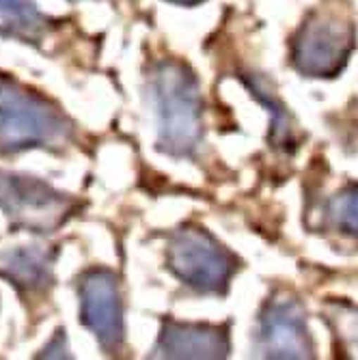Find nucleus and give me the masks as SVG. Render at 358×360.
<instances>
[{"instance_id":"7","label":"nucleus","mask_w":358,"mask_h":360,"mask_svg":"<svg viewBox=\"0 0 358 360\" xmlns=\"http://www.w3.org/2000/svg\"><path fill=\"white\" fill-rule=\"evenodd\" d=\"M257 349L266 358H311L313 343L305 309L294 298H274L266 304L257 328Z\"/></svg>"},{"instance_id":"2","label":"nucleus","mask_w":358,"mask_h":360,"mask_svg":"<svg viewBox=\"0 0 358 360\" xmlns=\"http://www.w3.org/2000/svg\"><path fill=\"white\" fill-rule=\"evenodd\" d=\"M68 132V121L46 97L0 76V153L50 147Z\"/></svg>"},{"instance_id":"11","label":"nucleus","mask_w":358,"mask_h":360,"mask_svg":"<svg viewBox=\"0 0 358 360\" xmlns=\"http://www.w3.org/2000/svg\"><path fill=\"white\" fill-rule=\"evenodd\" d=\"M328 218L339 233L358 242V186L339 192L328 205Z\"/></svg>"},{"instance_id":"1","label":"nucleus","mask_w":358,"mask_h":360,"mask_svg":"<svg viewBox=\"0 0 358 360\" xmlns=\"http://www.w3.org/2000/svg\"><path fill=\"white\" fill-rule=\"evenodd\" d=\"M158 117V149L175 158L197 151L203 134V102L194 74L177 60H162L151 76Z\"/></svg>"},{"instance_id":"12","label":"nucleus","mask_w":358,"mask_h":360,"mask_svg":"<svg viewBox=\"0 0 358 360\" xmlns=\"http://www.w3.org/2000/svg\"><path fill=\"white\" fill-rule=\"evenodd\" d=\"M171 3H177V5H186V7H190V5L201 3V0H171Z\"/></svg>"},{"instance_id":"6","label":"nucleus","mask_w":358,"mask_h":360,"mask_svg":"<svg viewBox=\"0 0 358 360\" xmlns=\"http://www.w3.org/2000/svg\"><path fill=\"white\" fill-rule=\"evenodd\" d=\"M80 319L106 352L123 343V302L117 276L110 270L95 268L82 274L80 285Z\"/></svg>"},{"instance_id":"8","label":"nucleus","mask_w":358,"mask_h":360,"mask_svg":"<svg viewBox=\"0 0 358 360\" xmlns=\"http://www.w3.org/2000/svg\"><path fill=\"white\" fill-rule=\"evenodd\" d=\"M229 337L218 326L169 321L155 343V358H224Z\"/></svg>"},{"instance_id":"3","label":"nucleus","mask_w":358,"mask_h":360,"mask_svg":"<svg viewBox=\"0 0 358 360\" xmlns=\"http://www.w3.org/2000/svg\"><path fill=\"white\" fill-rule=\"evenodd\" d=\"M169 270L199 293H224L236 272V257L205 229L184 226L167 248Z\"/></svg>"},{"instance_id":"10","label":"nucleus","mask_w":358,"mask_h":360,"mask_svg":"<svg viewBox=\"0 0 358 360\" xmlns=\"http://www.w3.org/2000/svg\"><path fill=\"white\" fill-rule=\"evenodd\" d=\"M46 24L32 0H0V37L35 44L46 32Z\"/></svg>"},{"instance_id":"4","label":"nucleus","mask_w":358,"mask_h":360,"mask_svg":"<svg viewBox=\"0 0 358 360\" xmlns=\"http://www.w3.org/2000/svg\"><path fill=\"white\" fill-rule=\"evenodd\" d=\"M354 50V26L335 9H319L296 32L291 63L307 78L337 76Z\"/></svg>"},{"instance_id":"9","label":"nucleus","mask_w":358,"mask_h":360,"mask_svg":"<svg viewBox=\"0 0 358 360\" xmlns=\"http://www.w3.org/2000/svg\"><path fill=\"white\" fill-rule=\"evenodd\" d=\"M0 278L18 291H39L50 281V259L44 250L18 246L0 252Z\"/></svg>"},{"instance_id":"5","label":"nucleus","mask_w":358,"mask_h":360,"mask_svg":"<svg viewBox=\"0 0 358 360\" xmlns=\"http://www.w3.org/2000/svg\"><path fill=\"white\" fill-rule=\"evenodd\" d=\"M72 199L50 184L0 171V210L13 226L30 233H52L72 214Z\"/></svg>"}]
</instances>
